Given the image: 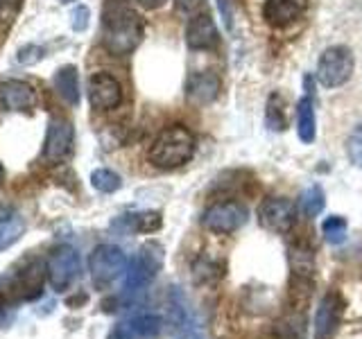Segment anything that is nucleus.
Returning a JSON list of instances; mask_svg holds the SVG:
<instances>
[{
    "label": "nucleus",
    "instance_id": "nucleus-10",
    "mask_svg": "<svg viewBox=\"0 0 362 339\" xmlns=\"http://www.w3.org/2000/svg\"><path fill=\"white\" fill-rule=\"evenodd\" d=\"M168 312H170V326H173L175 339H204L195 321V314L190 310L188 299L177 287L170 292Z\"/></svg>",
    "mask_w": 362,
    "mask_h": 339
},
{
    "label": "nucleus",
    "instance_id": "nucleus-23",
    "mask_svg": "<svg viewBox=\"0 0 362 339\" xmlns=\"http://www.w3.org/2000/svg\"><path fill=\"white\" fill-rule=\"evenodd\" d=\"M127 222L134 231L139 233H154L161 229V215L158 213H139V215H127Z\"/></svg>",
    "mask_w": 362,
    "mask_h": 339
},
{
    "label": "nucleus",
    "instance_id": "nucleus-28",
    "mask_svg": "<svg viewBox=\"0 0 362 339\" xmlns=\"http://www.w3.org/2000/svg\"><path fill=\"white\" fill-rule=\"evenodd\" d=\"M177 3V11L184 16H195L202 14V7L206 5V0H175Z\"/></svg>",
    "mask_w": 362,
    "mask_h": 339
},
{
    "label": "nucleus",
    "instance_id": "nucleus-9",
    "mask_svg": "<svg viewBox=\"0 0 362 339\" xmlns=\"http://www.w3.org/2000/svg\"><path fill=\"white\" fill-rule=\"evenodd\" d=\"M73 124L66 118H52L48 124V133H45L43 143V161L45 163H62L73 152Z\"/></svg>",
    "mask_w": 362,
    "mask_h": 339
},
{
    "label": "nucleus",
    "instance_id": "nucleus-19",
    "mask_svg": "<svg viewBox=\"0 0 362 339\" xmlns=\"http://www.w3.org/2000/svg\"><path fill=\"white\" fill-rule=\"evenodd\" d=\"M54 88L68 105H77L79 102V77L75 66H64L54 75Z\"/></svg>",
    "mask_w": 362,
    "mask_h": 339
},
{
    "label": "nucleus",
    "instance_id": "nucleus-3",
    "mask_svg": "<svg viewBox=\"0 0 362 339\" xmlns=\"http://www.w3.org/2000/svg\"><path fill=\"white\" fill-rule=\"evenodd\" d=\"M163 265V249L158 244H147L136 254L124 269V290L139 292L156 278Z\"/></svg>",
    "mask_w": 362,
    "mask_h": 339
},
{
    "label": "nucleus",
    "instance_id": "nucleus-15",
    "mask_svg": "<svg viewBox=\"0 0 362 339\" xmlns=\"http://www.w3.org/2000/svg\"><path fill=\"white\" fill-rule=\"evenodd\" d=\"M308 9V0H265L263 18L272 28H288L290 23L303 16Z\"/></svg>",
    "mask_w": 362,
    "mask_h": 339
},
{
    "label": "nucleus",
    "instance_id": "nucleus-16",
    "mask_svg": "<svg viewBox=\"0 0 362 339\" xmlns=\"http://www.w3.org/2000/svg\"><path fill=\"white\" fill-rule=\"evenodd\" d=\"M220 75L213 71L192 73L186 82V97L192 105H211V102L220 95Z\"/></svg>",
    "mask_w": 362,
    "mask_h": 339
},
{
    "label": "nucleus",
    "instance_id": "nucleus-14",
    "mask_svg": "<svg viewBox=\"0 0 362 339\" xmlns=\"http://www.w3.org/2000/svg\"><path fill=\"white\" fill-rule=\"evenodd\" d=\"M220 43V34L209 14L190 16L186 28V45L190 50H213Z\"/></svg>",
    "mask_w": 362,
    "mask_h": 339
},
{
    "label": "nucleus",
    "instance_id": "nucleus-24",
    "mask_svg": "<svg viewBox=\"0 0 362 339\" xmlns=\"http://www.w3.org/2000/svg\"><path fill=\"white\" fill-rule=\"evenodd\" d=\"M322 231H324V237L331 244H342L344 237H346V220L339 218V215H331V218L324 220Z\"/></svg>",
    "mask_w": 362,
    "mask_h": 339
},
{
    "label": "nucleus",
    "instance_id": "nucleus-11",
    "mask_svg": "<svg viewBox=\"0 0 362 339\" xmlns=\"http://www.w3.org/2000/svg\"><path fill=\"white\" fill-rule=\"evenodd\" d=\"M88 102L98 111H111L122 102L120 82L109 73H95L88 79Z\"/></svg>",
    "mask_w": 362,
    "mask_h": 339
},
{
    "label": "nucleus",
    "instance_id": "nucleus-25",
    "mask_svg": "<svg viewBox=\"0 0 362 339\" xmlns=\"http://www.w3.org/2000/svg\"><path fill=\"white\" fill-rule=\"evenodd\" d=\"M90 184H93V188L100 192H116L122 186V181L116 172L102 167V170H95V172L90 174Z\"/></svg>",
    "mask_w": 362,
    "mask_h": 339
},
{
    "label": "nucleus",
    "instance_id": "nucleus-33",
    "mask_svg": "<svg viewBox=\"0 0 362 339\" xmlns=\"http://www.w3.org/2000/svg\"><path fill=\"white\" fill-rule=\"evenodd\" d=\"M5 285V278H0V287H3Z\"/></svg>",
    "mask_w": 362,
    "mask_h": 339
},
{
    "label": "nucleus",
    "instance_id": "nucleus-7",
    "mask_svg": "<svg viewBox=\"0 0 362 339\" xmlns=\"http://www.w3.org/2000/svg\"><path fill=\"white\" fill-rule=\"evenodd\" d=\"M48 280L54 292H66L79 278V254L73 246H59L48 260Z\"/></svg>",
    "mask_w": 362,
    "mask_h": 339
},
{
    "label": "nucleus",
    "instance_id": "nucleus-21",
    "mask_svg": "<svg viewBox=\"0 0 362 339\" xmlns=\"http://www.w3.org/2000/svg\"><path fill=\"white\" fill-rule=\"evenodd\" d=\"M299 206H301V213L305 218H315V215H320L326 206V197H324V190L320 186H313L308 188L301 195L299 199Z\"/></svg>",
    "mask_w": 362,
    "mask_h": 339
},
{
    "label": "nucleus",
    "instance_id": "nucleus-30",
    "mask_svg": "<svg viewBox=\"0 0 362 339\" xmlns=\"http://www.w3.org/2000/svg\"><path fill=\"white\" fill-rule=\"evenodd\" d=\"M41 56H43V50L37 48V45H25V48L18 50V61L21 64H34V61H39Z\"/></svg>",
    "mask_w": 362,
    "mask_h": 339
},
{
    "label": "nucleus",
    "instance_id": "nucleus-5",
    "mask_svg": "<svg viewBox=\"0 0 362 339\" xmlns=\"http://www.w3.org/2000/svg\"><path fill=\"white\" fill-rule=\"evenodd\" d=\"M245 222H247V208L240 201H218L211 208H206L202 218L204 229L220 235H229L238 231Z\"/></svg>",
    "mask_w": 362,
    "mask_h": 339
},
{
    "label": "nucleus",
    "instance_id": "nucleus-31",
    "mask_svg": "<svg viewBox=\"0 0 362 339\" xmlns=\"http://www.w3.org/2000/svg\"><path fill=\"white\" fill-rule=\"evenodd\" d=\"M141 7H145V9H158V7H163L168 0H136Z\"/></svg>",
    "mask_w": 362,
    "mask_h": 339
},
{
    "label": "nucleus",
    "instance_id": "nucleus-4",
    "mask_svg": "<svg viewBox=\"0 0 362 339\" xmlns=\"http://www.w3.org/2000/svg\"><path fill=\"white\" fill-rule=\"evenodd\" d=\"M354 75V54L346 45H331L326 48L317 64V79L326 88H337L346 84Z\"/></svg>",
    "mask_w": 362,
    "mask_h": 339
},
{
    "label": "nucleus",
    "instance_id": "nucleus-8",
    "mask_svg": "<svg viewBox=\"0 0 362 339\" xmlns=\"http://www.w3.org/2000/svg\"><path fill=\"white\" fill-rule=\"evenodd\" d=\"M294 220H297V206L286 197H269L258 208L260 226L272 233H288Z\"/></svg>",
    "mask_w": 362,
    "mask_h": 339
},
{
    "label": "nucleus",
    "instance_id": "nucleus-13",
    "mask_svg": "<svg viewBox=\"0 0 362 339\" xmlns=\"http://www.w3.org/2000/svg\"><path fill=\"white\" fill-rule=\"evenodd\" d=\"M37 107V90L21 79H7L0 84V109L3 111H32Z\"/></svg>",
    "mask_w": 362,
    "mask_h": 339
},
{
    "label": "nucleus",
    "instance_id": "nucleus-1",
    "mask_svg": "<svg viewBox=\"0 0 362 339\" xmlns=\"http://www.w3.org/2000/svg\"><path fill=\"white\" fill-rule=\"evenodd\" d=\"M102 39L113 54H129L143 39V20L124 0H109L102 16Z\"/></svg>",
    "mask_w": 362,
    "mask_h": 339
},
{
    "label": "nucleus",
    "instance_id": "nucleus-6",
    "mask_svg": "<svg viewBox=\"0 0 362 339\" xmlns=\"http://www.w3.org/2000/svg\"><path fill=\"white\" fill-rule=\"evenodd\" d=\"M90 267V276L98 282V285H109V282L116 280L120 274H124L127 269V258H124L122 249L113 246V244H100L88 260Z\"/></svg>",
    "mask_w": 362,
    "mask_h": 339
},
{
    "label": "nucleus",
    "instance_id": "nucleus-29",
    "mask_svg": "<svg viewBox=\"0 0 362 339\" xmlns=\"http://www.w3.org/2000/svg\"><path fill=\"white\" fill-rule=\"evenodd\" d=\"M21 7V0H0V20L11 23Z\"/></svg>",
    "mask_w": 362,
    "mask_h": 339
},
{
    "label": "nucleus",
    "instance_id": "nucleus-32",
    "mask_svg": "<svg viewBox=\"0 0 362 339\" xmlns=\"http://www.w3.org/2000/svg\"><path fill=\"white\" fill-rule=\"evenodd\" d=\"M3 179H5V170H3V165H0V186H3Z\"/></svg>",
    "mask_w": 362,
    "mask_h": 339
},
{
    "label": "nucleus",
    "instance_id": "nucleus-18",
    "mask_svg": "<svg viewBox=\"0 0 362 339\" xmlns=\"http://www.w3.org/2000/svg\"><path fill=\"white\" fill-rule=\"evenodd\" d=\"M25 233V220L18 213L5 210L0 215V251H5L14 242H18Z\"/></svg>",
    "mask_w": 362,
    "mask_h": 339
},
{
    "label": "nucleus",
    "instance_id": "nucleus-22",
    "mask_svg": "<svg viewBox=\"0 0 362 339\" xmlns=\"http://www.w3.org/2000/svg\"><path fill=\"white\" fill-rule=\"evenodd\" d=\"M267 127L269 129H286L288 118H286V102L281 95H272L267 102Z\"/></svg>",
    "mask_w": 362,
    "mask_h": 339
},
{
    "label": "nucleus",
    "instance_id": "nucleus-20",
    "mask_svg": "<svg viewBox=\"0 0 362 339\" xmlns=\"http://www.w3.org/2000/svg\"><path fill=\"white\" fill-rule=\"evenodd\" d=\"M297 133L301 143H313L317 136V127H315V107L313 100L308 95H303L297 102Z\"/></svg>",
    "mask_w": 362,
    "mask_h": 339
},
{
    "label": "nucleus",
    "instance_id": "nucleus-17",
    "mask_svg": "<svg viewBox=\"0 0 362 339\" xmlns=\"http://www.w3.org/2000/svg\"><path fill=\"white\" fill-rule=\"evenodd\" d=\"M41 287H43V274H41V269L34 265L25 271H21V278L16 280V285L9 290H14V299L32 301L41 297Z\"/></svg>",
    "mask_w": 362,
    "mask_h": 339
},
{
    "label": "nucleus",
    "instance_id": "nucleus-34",
    "mask_svg": "<svg viewBox=\"0 0 362 339\" xmlns=\"http://www.w3.org/2000/svg\"><path fill=\"white\" fill-rule=\"evenodd\" d=\"M59 3H73V0H59Z\"/></svg>",
    "mask_w": 362,
    "mask_h": 339
},
{
    "label": "nucleus",
    "instance_id": "nucleus-26",
    "mask_svg": "<svg viewBox=\"0 0 362 339\" xmlns=\"http://www.w3.org/2000/svg\"><path fill=\"white\" fill-rule=\"evenodd\" d=\"M346 154L351 158V163L362 167V124L351 131L349 141H346Z\"/></svg>",
    "mask_w": 362,
    "mask_h": 339
},
{
    "label": "nucleus",
    "instance_id": "nucleus-12",
    "mask_svg": "<svg viewBox=\"0 0 362 339\" xmlns=\"http://www.w3.org/2000/svg\"><path fill=\"white\" fill-rule=\"evenodd\" d=\"M342 308L344 303L335 292L326 294L320 301L315 312V339H331L335 335L339 321H342Z\"/></svg>",
    "mask_w": 362,
    "mask_h": 339
},
{
    "label": "nucleus",
    "instance_id": "nucleus-2",
    "mask_svg": "<svg viewBox=\"0 0 362 339\" xmlns=\"http://www.w3.org/2000/svg\"><path fill=\"white\" fill-rule=\"evenodd\" d=\"M192 154H195V136L184 124H173L156 136L147 158L158 170H175L188 163Z\"/></svg>",
    "mask_w": 362,
    "mask_h": 339
},
{
    "label": "nucleus",
    "instance_id": "nucleus-27",
    "mask_svg": "<svg viewBox=\"0 0 362 339\" xmlns=\"http://www.w3.org/2000/svg\"><path fill=\"white\" fill-rule=\"evenodd\" d=\"M88 18H90V11L84 7V5H79L73 9V14H71V28L75 32H84L88 28Z\"/></svg>",
    "mask_w": 362,
    "mask_h": 339
}]
</instances>
